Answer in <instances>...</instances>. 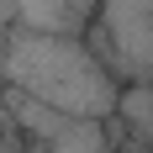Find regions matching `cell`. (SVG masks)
Returning <instances> with one entry per match:
<instances>
[{"label": "cell", "instance_id": "obj_5", "mask_svg": "<svg viewBox=\"0 0 153 153\" xmlns=\"http://www.w3.org/2000/svg\"><path fill=\"white\" fill-rule=\"evenodd\" d=\"M116 153H148V148H132V143H127V148H116Z\"/></svg>", "mask_w": 153, "mask_h": 153}, {"label": "cell", "instance_id": "obj_2", "mask_svg": "<svg viewBox=\"0 0 153 153\" xmlns=\"http://www.w3.org/2000/svg\"><path fill=\"white\" fill-rule=\"evenodd\" d=\"M85 37L122 85L153 79V0H100Z\"/></svg>", "mask_w": 153, "mask_h": 153}, {"label": "cell", "instance_id": "obj_6", "mask_svg": "<svg viewBox=\"0 0 153 153\" xmlns=\"http://www.w3.org/2000/svg\"><path fill=\"white\" fill-rule=\"evenodd\" d=\"M0 90H5V79H0Z\"/></svg>", "mask_w": 153, "mask_h": 153}, {"label": "cell", "instance_id": "obj_3", "mask_svg": "<svg viewBox=\"0 0 153 153\" xmlns=\"http://www.w3.org/2000/svg\"><path fill=\"white\" fill-rule=\"evenodd\" d=\"M11 5L16 27L32 32H85L95 21V5L100 0H5Z\"/></svg>", "mask_w": 153, "mask_h": 153}, {"label": "cell", "instance_id": "obj_4", "mask_svg": "<svg viewBox=\"0 0 153 153\" xmlns=\"http://www.w3.org/2000/svg\"><path fill=\"white\" fill-rule=\"evenodd\" d=\"M111 122H122V132L132 137V148L153 153V79H127L122 95H116Z\"/></svg>", "mask_w": 153, "mask_h": 153}, {"label": "cell", "instance_id": "obj_1", "mask_svg": "<svg viewBox=\"0 0 153 153\" xmlns=\"http://www.w3.org/2000/svg\"><path fill=\"white\" fill-rule=\"evenodd\" d=\"M0 79L53 111L95 116V122H106L116 111V95H122V79L106 69V58L90 48L85 32L11 27V37L0 48Z\"/></svg>", "mask_w": 153, "mask_h": 153}]
</instances>
